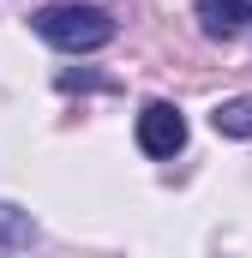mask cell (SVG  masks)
Masks as SVG:
<instances>
[{
	"mask_svg": "<svg viewBox=\"0 0 252 258\" xmlns=\"http://www.w3.org/2000/svg\"><path fill=\"white\" fill-rule=\"evenodd\" d=\"M186 144V120L174 102H144L138 108V150L144 156H174Z\"/></svg>",
	"mask_w": 252,
	"mask_h": 258,
	"instance_id": "obj_2",
	"label": "cell"
},
{
	"mask_svg": "<svg viewBox=\"0 0 252 258\" xmlns=\"http://www.w3.org/2000/svg\"><path fill=\"white\" fill-rule=\"evenodd\" d=\"M210 126L222 132V138H252V90L216 102V108H210Z\"/></svg>",
	"mask_w": 252,
	"mask_h": 258,
	"instance_id": "obj_4",
	"label": "cell"
},
{
	"mask_svg": "<svg viewBox=\"0 0 252 258\" xmlns=\"http://www.w3.org/2000/svg\"><path fill=\"white\" fill-rule=\"evenodd\" d=\"M30 234H36V222H30L24 210H12V204H0V240H6V246H24Z\"/></svg>",
	"mask_w": 252,
	"mask_h": 258,
	"instance_id": "obj_5",
	"label": "cell"
},
{
	"mask_svg": "<svg viewBox=\"0 0 252 258\" xmlns=\"http://www.w3.org/2000/svg\"><path fill=\"white\" fill-rule=\"evenodd\" d=\"M36 36L42 42H54L66 54H90V48H102V42H114V18L102 12V6H72V0H54V6H42L36 18Z\"/></svg>",
	"mask_w": 252,
	"mask_h": 258,
	"instance_id": "obj_1",
	"label": "cell"
},
{
	"mask_svg": "<svg viewBox=\"0 0 252 258\" xmlns=\"http://www.w3.org/2000/svg\"><path fill=\"white\" fill-rule=\"evenodd\" d=\"M252 18V0H198V24L204 36H234Z\"/></svg>",
	"mask_w": 252,
	"mask_h": 258,
	"instance_id": "obj_3",
	"label": "cell"
},
{
	"mask_svg": "<svg viewBox=\"0 0 252 258\" xmlns=\"http://www.w3.org/2000/svg\"><path fill=\"white\" fill-rule=\"evenodd\" d=\"M60 90H108V78H90V72H60Z\"/></svg>",
	"mask_w": 252,
	"mask_h": 258,
	"instance_id": "obj_6",
	"label": "cell"
}]
</instances>
